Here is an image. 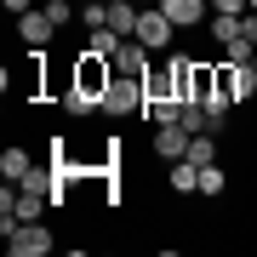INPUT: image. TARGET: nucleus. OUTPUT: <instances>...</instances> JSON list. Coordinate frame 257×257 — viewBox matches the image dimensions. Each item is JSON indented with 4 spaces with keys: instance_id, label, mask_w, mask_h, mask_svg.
Listing matches in <instances>:
<instances>
[{
    "instance_id": "nucleus-13",
    "label": "nucleus",
    "mask_w": 257,
    "mask_h": 257,
    "mask_svg": "<svg viewBox=\"0 0 257 257\" xmlns=\"http://www.w3.org/2000/svg\"><path fill=\"white\" fill-rule=\"evenodd\" d=\"M223 189H229L223 166H217V160H211V166H200V183H194V194H206V200H211V194H223Z\"/></svg>"
},
{
    "instance_id": "nucleus-10",
    "label": "nucleus",
    "mask_w": 257,
    "mask_h": 257,
    "mask_svg": "<svg viewBox=\"0 0 257 257\" xmlns=\"http://www.w3.org/2000/svg\"><path fill=\"white\" fill-rule=\"evenodd\" d=\"M0 177H6V183H23V177H29V155H23L18 143L0 149Z\"/></svg>"
},
{
    "instance_id": "nucleus-15",
    "label": "nucleus",
    "mask_w": 257,
    "mask_h": 257,
    "mask_svg": "<svg viewBox=\"0 0 257 257\" xmlns=\"http://www.w3.org/2000/svg\"><path fill=\"white\" fill-rule=\"evenodd\" d=\"M80 23L86 29H103V23H109V0H86V6H80Z\"/></svg>"
},
{
    "instance_id": "nucleus-19",
    "label": "nucleus",
    "mask_w": 257,
    "mask_h": 257,
    "mask_svg": "<svg viewBox=\"0 0 257 257\" xmlns=\"http://www.w3.org/2000/svg\"><path fill=\"white\" fill-rule=\"evenodd\" d=\"M251 12H257V0H251Z\"/></svg>"
},
{
    "instance_id": "nucleus-3",
    "label": "nucleus",
    "mask_w": 257,
    "mask_h": 257,
    "mask_svg": "<svg viewBox=\"0 0 257 257\" xmlns=\"http://www.w3.org/2000/svg\"><path fill=\"white\" fill-rule=\"evenodd\" d=\"M172 35H177V23L166 18V12L155 6V0H149V6L138 12V40H143L149 52H166V46H172Z\"/></svg>"
},
{
    "instance_id": "nucleus-14",
    "label": "nucleus",
    "mask_w": 257,
    "mask_h": 257,
    "mask_svg": "<svg viewBox=\"0 0 257 257\" xmlns=\"http://www.w3.org/2000/svg\"><path fill=\"white\" fill-rule=\"evenodd\" d=\"M189 160H194V166H211V160H217V138H211V132H194Z\"/></svg>"
},
{
    "instance_id": "nucleus-16",
    "label": "nucleus",
    "mask_w": 257,
    "mask_h": 257,
    "mask_svg": "<svg viewBox=\"0 0 257 257\" xmlns=\"http://www.w3.org/2000/svg\"><path fill=\"white\" fill-rule=\"evenodd\" d=\"M211 12H251V0H211Z\"/></svg>"
},
{
    "instance_id": "nucleus-1",
    "label": "nucleus",
    "mask_w": 257,
    "mask_h": 257,
    "mask_svg": "<svg viewBox=\"0 0 257 257\" xmlns=\"http://www.w3.org/2000/svg\"><path fill=\"white\" fill-rule=\"evenodd\" d=\"M109 80H114V57L80 52V63H74V86H69V92H80V97L103 103V92H109Z\"/></svg>"
},
{
    "instance_id": "nucleus-12",
    "label": "nucleus",
    "mask_w": 257,
    "mask_h": 257,
    "mask_svg": "<svg viewBox=\"0 0 257 257\" xmlns=\"http://www.w3.org/2000/svg\"><path fill=\"white\" fill-rule=\"evenodd\" d=\"M194 183H200V166L194 160H172V194H194Z\"/></svg>"
},
{
    "instance_id": "nucleus-8",
    "label": "nucleus",
    "mask_w": 257,
    "mask_h": 257,
    "mask_svg": "<svg viewBox=\"0 0 257 257\" xmlns=\"http://www.w3.org/2000/svg\"><path fill=\"white\" fill-rule=\"evenodd\" d=\"M155 6H160L166 18L177 23V29H194V23H200L206 12H211V0H155Z\"/></svg>"
},
{
    "instance_id": "nucleus-7",
    "label": "nucleus",
    "mask_w": 257,
    "mask_h": 257,
    "mask_svg": "<svg viewBox=\"0 0 257 257\" xmlns=\"http://www.w3.org/2000/svg\"><path fill=\"white\" fill-rule=\"evenodd\" d=\"M52 35H57L52 12H23V18H18V40H23V46H46Z\"/></svg>"
},
{
    "instance_id": "nucleus-4",
    "label": "nucleus",
    "mask_w": 257,
    "mask_h": 257,
    "mask_svg": "<svg viewBox=\"0 0 257 257\" xmlns=\"http://www.w3.org/2000/svg\"><path fill=\"white\" fill-rule=\"evenodd\" d=\"M97 109H103V114H132V109H143V80H132V74H114Z\"/></svg>"
},
{
    "instance_id": "nucleus-9",
    "label": "nucleus",
    "mask_w": 257,
    "mask_h": 257,
    "mask_svg": "<svg viewBox=\"0 0 257 257\" xmlns=\"http://www.w3.org/2000/svg\"><path fill=\"white\" fill-rule=\"evenodd\" d=\"M240 18H246V12H211V40H217V46H234L240 40Z\"/></svg>"
},
{
    "instance_id": "nucleus-18",
    "label": "nucleus",
    "mask_w": 257,
    "mask_h": 257,
    "mask_svg": "<svg viewBox=\"0 0 257 257\" xmlns=\"http://www.w3.org/2000/svg\"><path fill=\"white\" fill-rule=\"evenodd\" d=\"M251 69H257V57H251Z\"/></svg>"
},
{
    "instance_id": "nucleus-6",
    "label": "nucleus",
    "mask_w": 257,
    "mask_h": 257,
    "mask_svg": "<svg viewBox=\"0 0 257 257\" xmlns=\"http://www.w3.org/2000/svg\"><path fill=\"white\" fill-rule=\"evenodd\" d=\"M114 74H132V80H143V74H149V46H143L138 35L120 40V52H114Z\"/></svg>"
},
{
    "instance_id": "nucleus-5",
    "label": "nucleus",
    "mask_w": 257,
    "mask_h": 257,
    "mask_svg": "<svg viewBox=\"0 0 257 257\" xmlns=\"http://www.w3.org/2000/svg\"><path fill=\"white\" fill-rule=\"evenodd\" d=\"M189 143H194V132H183V126H155V138H149V149L160 160H189Z\"/></svg>"
},
{
    "instance_id": "nucleus-11",
    "label": "nucleus",
    "mask_w": 257,
    "mask_h": 257,
    "mask_svg": "<svg viewBox=\"0 0 257 257\" xmlns=\"http://www.w3.org/2000/svg\"><path fill=\"white\" fill-rule=\"evenodd\" d=\"M120 40H126V35H114V29L103 23V29H92V35H86V52H97V57H114V52H120Z\"/></svg>"
},
{
    "instance_id": "nucleus-17",
    "label": "nucleus",
    "mask_w": 257,
    "mask_h": 257,
    "mask_svg": "<svg viewBox=\"0 0 257 257\" xmlns=\"http://www.w3.org/2000/svg\"><path fill=\"white\" fill-rule=\"evenodd\" d=\"M0 6H6L12 18H23V12H35V0H0Z\"/></svg>"
},
{
    "instance_id": "nucleus-2",
    "label": "nucleus",
    "mask_w": 257,
    "mask_h": 257,
    "mask_svg": "<svg viewBox=\"0 0 257 257\" xmlns=\"http://www.w3.org/2000/svg\"><path fill=\"white\" fill-rule=\"evenodd\" d=\"M0 240H6L12 257H46V251L57 246L46 223H0Z\"/></svg>"
}]
</instances>
